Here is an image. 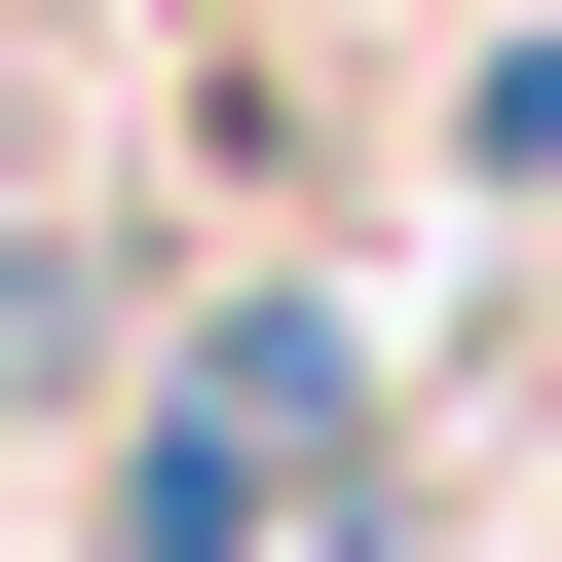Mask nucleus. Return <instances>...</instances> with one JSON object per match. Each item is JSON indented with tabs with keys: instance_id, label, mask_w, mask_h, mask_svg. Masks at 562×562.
<instances>
[{
	"instance_id": "1",
	"label": "nucleus",
	"mask_w": 562,
	"mask_h": 562,
	"mask_svg": "<svg viewBox=\"0 0 562 562\" xmlns=\"http://www.w3.org/2000/svg\"><path fill=\"white\" fill-rule=\"evenodd\" d=\"M301 487H338V338L262 301V338H225V375H188L150 450H113V562H262V525H301Z\"/></svg>"
}]
</instances>
